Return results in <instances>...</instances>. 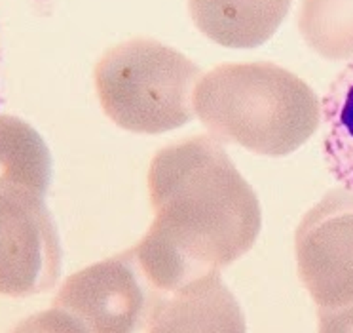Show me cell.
<instances>
[{
	"label": "cell",
	"instance_id": "obj_1",
	"mask_svg": "<svg viewBox=\"0 0 353 333\" xmlns=\"http://www.w3.org/2000/svg\"><path fill=\"white\" fill-rule=\"evenodd\" d=\"M148 196L154 221L133 254L163 297L238 261L261 233L259 198L213 135L158 151Z\"/></svg>",
	"mask_w": 353,
	"mask_h": 333
},
{
	"label": "cell",
	"instance_id": "obj_2",
	"mask_svg": "<svg viewBox=\"0 0 353 333\" xmlns=\"http://www.w3.org/2000/svg\"><path fill=\"white\" fill-rule=\"evenodd\" d=\"M194 111L211 135L262 156H287L321 126L310 86L274 63H223L200 78Z\"/></svg>",
	"mask_w": 353,
	"mask_h": 333
},
{
	"label": "cell",
	"instance_id": "obj_3",
	"mask_svg": "<svg viewBox=\"0 0 353 333\" xmlns=\"http://www.w3.org/2000/svg\"><path fill=\"white\" fill-rule=\"evenodd\" d=\"M201 77L192 59L152 39L116 44L93 70L105 115L128 132L150 135L192 120L194 90Z\"/></svg>",
	"mask_w": 353,
	"mask_h": 333
},
{
	"label": "cell",
	"instance_id": "obj_4",
	"mask_svg": "<svg viewBox=\"0 0 353 333\" xmlns=\"http://www.w3.org/2000/svg\"><path fill=\"white\" fill-rule=\"evenodd\" d=\"M163 295L148 282L133 248L70 274L54 299L85 333H135Z\"/></svg>",
	"mask_w": 353,
	"mask_h": 333
},
{
	"label": "cell",
	"instance_id": "obj_5",
	"mask_svg": "<svg viewBox=\"0 0 353 333\" xmlns=\"http://www.w3.org/2000/svg\"><path fill=\"white\" fill-rule=\"evenodd\" d=\"M296 267L319 309L353 303V194L332 189L302 217L296 234Z\"/></svg>",
	"mask_w": 353,
	"mask_h": 333
},
{
	"label": "cell",
	"instance_id": "obj_6",
	"mask_svg": "<svg viewBox=\"0 0 353 333\" xmlns=\"http://www.w3.org/2000/svg\"><path fill=\"white\" fill-rule=\"evenodd\" d=\"M61 244L42 196L0 193V295L31 297L55 286Z\"/></svg>",
	"mask_w": 353,
	"mask_h": 333
},
{
	"label": "cell",
	"instance_id": "obj_7",
	"mask_svg": "<svg viewBox=\"0 0 353 333\" xmlns=\"http://www.w3.org/2000/svg\"><path fill=\"white\" fill-rule=\"evenodd\" d=\"M146 333H247L245 316L219 272L165 295Z\"/></svg>",
	"mask_w": 353,
	"mask_h": 333
},
{
	"label": "cell",
	"instance_id": "obj_8",
	"mask_svg": "<svg viewBox=\"0 0 353 333\" xmlns=\"http://www.w3.org/2000/svg\"><path fill=\"white\" fill-rule=\"evenodd\" d=\"M292 0H188L194 25L224 48L249 50L268 42Z\"/></svg>",
	"mask_w": 353,
	"mask_h": 333
},
{
	"label": "cell",
	"instance_id": "obj_9",
	"mask_svg": "<svg viewBox=\"0 0 353 333\" xmlns=\"http://www.w3.org/2000/svg\"><path fill=\"white\" fill-rule=\"evenodd\" d=\"M52 156L46 141L29 122L0 115V193L46 194Z\"/></svg>",
	"mask_w": 353,
	"mask_h": 333
},
{
	"label": "cell",
	"instance_id": "obj_10",
	"mask_svg": "<svg viewBox=\"0 0 353 333\" xmlns=\"http://www.w3.org/2000/svg\"><path fill=\"white\" fill-rule=\"evenodd\" d=\"M321 132L330 175L353 194V61L332 80L323 99Z\"/></svg>",
	"mask_w": 353,
	"mask_h": 333
},
{
	"label": "cell",
	"instance_id": "obj_11",
	"mask_svg": "<svg viewBox=\"0 0 353 333\" xmlns=\"http://www.w3.org/2000/svg\"><path fill=\"white\" fill-rule=\"evenodd\" d=\"M299 29L307 46L325 59H353V0H302Z\"/></svg>",
	"mask_w": 353,
	"mask_h": 333
},
{
	"label": "cell",
	"instance_id": "obj_12",
	"mask_svg": "<svg viewBox=\"0 0 353 333\" xmlns=\"http://www.w3.org/2000/svg\"><path fill=\"white\" fill-rule=\"evenodd\" d=\"M10 333H85V330L69 312L52 307L27 316Z\"/></svg>",
	"mask_w": 353,
	"mask_h": 333
},
{
	"label": "cell",
	"instance_id": "obj_13",
	"mask_svg": "<svg viewBox=\"0 0 353 333\" xmlns=\"http://www.w3.org/2000/svg\"><path fill=\"white\" fill-rule=\"evenodd\" d=\"M317 320V333H353V303L336 309H319Z\"/></svg>",
	"mask_w": 353,
	"mask_h": 333
}]
</instances>
